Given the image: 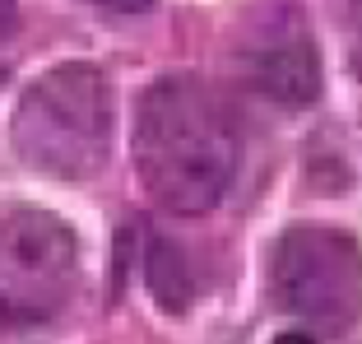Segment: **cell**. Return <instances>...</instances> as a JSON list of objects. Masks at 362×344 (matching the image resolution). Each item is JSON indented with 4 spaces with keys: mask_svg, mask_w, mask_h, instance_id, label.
<instances>
[{
    "mask_svg": "<svg viewBox=\"0 0 362 344\" xmlns=\"http://www.w3.org/2000/svg\"><path fill=\"white\" fill-rule=\"evenodd\" d=\"M135 177L172 214H209L237 177V126L195 75H168L135 103Z\"/></svg>",
    "mask_w": 362,
    "mask_h": 344,
    "instance_id": "6da1fadb",
    "label": "cell"
},
{
    "mask_svg": "<svg viewBox=\"0 0 362 344\" xmlns=\"http://www.w3.org/2000/svg\"><path fill=\"white\" fill-rule=\"evenodd\" d=\"M10 144L33 172L88 182L112 154V84L93 61H56L10 117Z\"/></svg>",
    "mask_w": 362,
    "mask_h": 344,
    "instance_id": "7a4b0ae2",
    "label": "cell"
},
{
    "mask_svg": "<svg viewBox=\"0 0 362 344\" xmlns=\"http://www.w3.org/2000/svg\"><path fill=\"white\" fill-rule=\"evenodd\" d=\"M269 298L284 316L320 335L362 321V247L330 224H293L269 251Z\"/></svg>",
    "mask_w": 362,
    "mask_h": 344,
    "instance_id": "3957f363",
    "label": "cell"
},
{
    "mask_svg": "<svg viewBox=\"0 0 362 344\" xmlns=\"http://www.w3.org/2000/svg\"><path fill=\"white\" fill-rule=\"evenodd\" d=\"M79 237L61 214L28 200L0 205V331L37 326L75 289Z\"/></svg>",
    "mask_w": 362,
    "mask_h": 344,
    "instance_id": "277c9868",
    "label": "cell"
},
{
    "mask_svg": "<svg viewBox=\"0 0 362 344\" xmlns=\"http://www.w3.org/2000/svg\"><path fill=\"white\" fill-rule=\"evenodd\" d=\"M246 79L279 108H311L320 98V56L307 33H284L246 56Z\"/></svg>",
    "mask_w": 362,
    "mask_h": 344,
    "instance_id": "5b68a950",
    "label": "cell"
},
{
    "mask_svg": "<svg viewBox=\"0 0 362 344\" xmlns=\"http://www.w3.org/2000/svg\"><path fill=\"white\" fill-rule=\"evenodd\" d=\"M144 275H149V293L168 307V312H181L191 302V275H186V260L172 242L153 237L149 260H144Z\"/></svg>",
    "mask_w": 362,
    "mask_h": 344,
    "instance_id": "8992f818",
    "label": "cell"
},
{
    "mask_svg": "<svg viewBox=\"0 0 362 344\" xmlns=\"http://www.w3.org/2000/svg\"><path fill=\"white\" fill-rule=\"evenodd\" d=\"M93 5H103V10H112V14H144L153 0H93Z\"/></svg>",
    "mask_w": 362,
    "mask_h": 344,
    "instance_id": "52a82bcc",
    "label": "cell"
},
{
    "mask_svg": "<svg viewBox=\"0 0 362 344\" xmlns=\"http://www.w3.org/2000/svg\"><path fill=\"white\" fill-rule=\"evenodd\" d=\"M349 33H353V47L362 56V0H349Z\"/></svg>",
    "mask_w": 362,
    "mask_h": 344,
    "instance_id": "ba28073f",
    "label": "cell"
},
{
    "mask_svg": "<svg viewBox=\"0 0 362 344\" xmlns=\"http://www.w3.org/2000/svg\"><path fill=\"white\" fill-rule=\"evenodd\" d=\"M14 28V0H0V38Z\"/></svg>",
    "mask_w": 362,
    "mask_h": 344,
    "instance_id": "9c48e42d",
    "label": "cell"
},
{
    "mask_svg": "<svg viewBox=\"0 0 362 344\" xmlns=\"http://www.w3.org/2000/svg\"><path fill=\"white\" fill-rule=\"evenodd\" d=\"M274 344H316L307 331H284V335H274Z\"/></svg>",
    "mask_w": 362,
    "mask_h": 344,
    "instance_id": "30bf717a",
    "label": "cell"
}]
</instances>
